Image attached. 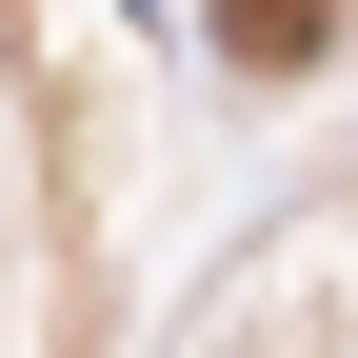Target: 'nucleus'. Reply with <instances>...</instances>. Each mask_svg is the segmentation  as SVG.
<instances>
[{"instance_id": "obj_1", "label": "nucleus", "mask_w": 358, "mask_h": 358, "mask_svg": "<svg viewBox=\"0 0 358 358\" xmlns=\"http://www.w3.org/2000/svg\"><path fill=\"white\" fill-rule=\"evenodd\" d=\"M219 40L239 60H319V0H219Z\"/></svg>"}]
</instances>
